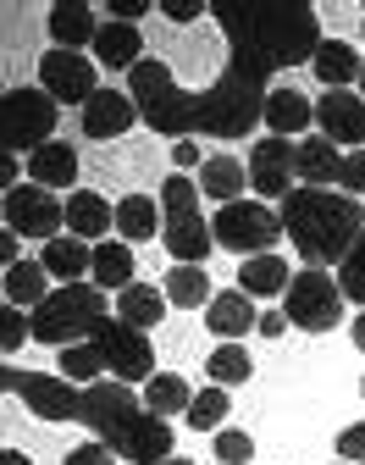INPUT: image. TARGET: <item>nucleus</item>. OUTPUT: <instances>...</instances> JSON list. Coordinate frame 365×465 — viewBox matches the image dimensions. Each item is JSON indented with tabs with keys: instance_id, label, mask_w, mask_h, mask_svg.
I'll return each mask as SVG.
<instances>
[{
	"instance_id": "nucleus-40",
	"label": "nucleus",
	"mask_w": 365,
	"mask_h": 465,
	"mask_svg": "<svg viewBox=\"0 0 365 465\" xmlns=\"http://www.w3.org/2000/svg\"><path fill=\"white\" fill-rule=\"evenodd\" d=\"M28 338H34V316H23L17 305H6V311H0V349H6V355H17Z\"/></svg>"
},
{
	"instance_id": "nucleus-12",
	"label": "nucleus",
	"mask_w": 365,
	"mask_h": 465,
	"mask_svg": "<svg viewBox=\"0 0 365 465\" xmlns=\"http://www.w3.org/2000/svg\"><path fill=\"white\" fill-rule=\"evenodd\" d=\"M6 393L12 399H23L28 411L39 416V421H78V382H67V377H44V371H17V366H6Z\"/></svg>"
},
{
	"instance_id": "nucleus-46",
	"label": "nucleus",
	"mask_w": 365,
	"mask_h": 465,
	"mask_svg": "<svg viewBox=\"0 0 365 465\" xmlns=\"http://www.w3.org/2000/svg\"><path fill=\"white\" fill-rule=\"evenodd\" d=\"M172 161H177V172H189V166H205V161H200V144H194V139L172 144Z\"/></svg>"
},
{
	"instance_id": "nucleus-47",
	"label": "nucleus",
	"mask_w": 365,
	"mask_h": 465,
	"mask_svg": "<svg viewBox=\"0 0 365 465\" xmlns=\"http://www.w3.org/2000/svg\"><path fill=\"white\" fill-rule=\"evenodd\" d=\"M255 332H266V338H282V332H288V311H266Z\"/></svg>"
},
{
	"instance_id": "nucleus-26",
	"label": "nucleus",
	"mask_w": 365,
	"mask_h": 465,
	"mask_svg": "<svg viewBox=\"0 0 365 465\" xmlns=\"http://www.w3.org/2000/svg\"><path fill=\"white\" fill-rule=\"evenodd\" d=\"M243 183H250V166H243L238 155H205L200 194H211L216 205H232V200H243Z\"/></svg>"
},
{
	"instance_id": "nucleus-48",
	"label": "nucleus",
	"mask_w": 365,
	"mask_h": 465,
	"mask_svg": "<svg viewBox=\"0 0 365 465\" xmlns=\"http://www.w3.org/2000/svg\"><path fill=\"white\" fill-rule=\"evenodd\" d=\"M0 183L17 189V155H0Z\"/></svg>"
},
{
	"instance_id": "nucleus-20",
	"label": "nucleus",
	"mask_w": 365,
	"mask_h": 465,
	"mask_svg": "<svg viewBox=\"0 0 365 465\" xmlns=\"http://www.w3.org/2000/svg\"><path fill=\"white\" fill-rule=\"evenodd\" d=\"M39 266L67 288V282H89V272H94V244H84V239H73V232H61V239H50L44 250H39Z\"/></svg>"
},
{
	"instance_id": "nucleus-42",
	"label": "nucleus",
	"mask_w": 365,
	"mask_h": 465,
	"mask_svg": "<svg viewBox=\"0 0 365 465\" xmlns=\"http://www.w3.org/2000/svg\"><path fill=\"white\" fill-rule=\"evenodd\" d=\"M61 465H116V449L111 443H78V449H67V460H61Z\"/></svg>"
},
{
	"instance_id": "nucleus-8",
	"label": "nucleus",
	"mask_w": 365,
	"mask_h": 465,
	"mask_svg": "<svg viewBox=\"0 0 365 465\" xmlns=\"http://www.w3.org/2000/svg\"><path fill=\"white\" fill-rule=\"evenodd\" d=\"M343 288L332 282V272H321V266H304V272H293V282H288V294H282V311H288V322L293 327H304V332H332L338 322H343Z\"/></svg>"
},
{
	"instance_id": "nucleus-34",
	"label": "nucleus",
	"mask_w": 365,
	"mask_h": 465,
	"mask_svg": "<svg viewBox=\"0 0 365 465\" xmlns=\"http://www.w3.org/2000/svg\"><path fill=\"white\" fill-rule=\"evenodd\" d=\"M205 377H211L216 388H238V382H250V377H255L250 349H243V343H216L211 355H205Z\"/></svg>"
},
{
	"instance_id": "nucleus-9",
	"label": "nucleus",
	"mask_w": 365,
	"mask_h": 465,
	"mask_svg": "<svg viewBox=\"0 0 365 465\" xmlns=\"http://www.w3.org/2000/svg\"><path fill=\"white\" fill-rule=\"evenodd\" d=\"M61 227H67V200L39 189V183H17L6 189V232H17V239H61Z\"/></svg>"
},
{
	"instance_id": "nucleus-39",
	"label": "nucleus",
	"mask_w": 365,
	"mask_h": 465,
	"mask_svg": "<svg viewBox=\"0 0 365 465\" xmlns=\"http://www.w3.org/2000/svg\"><path fill=\"white\" fill-rule=\"evenodd\" d=\"M216 460H222V465H250V460H255V438L238 432V427H222V432H216Z\"/></svg>"
},
{
	"instance_id": "nucleus-21",
	"label": "nucleus",
	"mask_w": 365,
	"mask_h": 465,
	"mask_svg": "<svg viewBox=\"0 0 365 465\" xmlns=\"http://www.w3.org/2000/svg\"><path fill=\"white\" fill-rule=\"evenodd\" d=\"M116 227V205H105L94 189H73L67 194V232L84 244H105V232Z\"/></svg>"
},
{
	"instance_id": "nucleus-55",
	"label": "nucleus",
	"mask_w": 365,
	"mask_h": 465,
	"mask_svg": "<svg viewBox=\"0 0 365 465\" xmlns=\"http://www.w3.org/2000/svg\"><path fill=\"white\" fill-rule=\"evenodd\" d=\"M360 34H365V28H360Z\"/></svg>"
},
{
	"instance_id": "nucleus-38",
	"label": "nucleus",
	"mask_w": 365,
	"mask_h": 465,
	"mask_svg": "<svg viewBox=\"0 0 365 465\" xmlns=\"http://www.w3.org/2000/svg\"><path fill=\"white\" fill-rule=\"evenodd\" d=\"M338 288H343V300L365 311V239L349 250V261L338 266Z\"/></svg>"
},
{
	"instance_id": "nucleus-45",
	"label": "nucleus",
	"mask_w": 365,
	"mask_h": 465,
	"mask_svg": "<svg viewBox=\"0 0 365 465\" xmlns=\"http://www.w3.org/2000/svg\"><path fill=\"white\" fill-rule=\"evenodd\" d=\"M155 6V0H111V23H133L139 28V17Z\"/></svg>"
},
{
	"instance_id": "nucleus-22",
	"label": "nucleus",
	"mask_w": 365,
	"mask_h": 465,
	"mask_svg": "<svg viewBox=\"0 0 365 465\" xmlns=\"http://www.w3.org/2000/svg\"><path fill=\"white\" fill-rule=\"evenodd\" d=\"M94 34H100V17L89 12V0H55L50 6V39L55 50H94Z\"/></svg>"
},
{
	"instance_id": "nucleus-24",
	"label": "nucleus",
	"mask_w": 365,
	"mask_h": 465,
	"mask_svg": "<svg viewBox=\"0 0 365 465\" xmlns=\"http://www.w3.org/2000/svg\"><path fill=\"white\" fill-rule=\"evenodd\" d=\"M311 123H316V105L299 89H271L266 94V134L293 139V134H311Z\"/></svg>"
},
{
	"instance_id": "nucleus-54",
	"label": "nucleus",
	"mask_w": 365,
	"mask_h": 465,
	"mask_svg": "<svg viewBox=\"0 0 365 465\" xmlns=\"http://www.w3.org/2000/svg\"><path fill=\"white\" fill-rule=\"evenodd\" d=\"M360 393H365V382H360Z\"/></svg>"
},
{
	"instance_id": "nucleus-10",
	"label": "nucleus",
	"mask_w": 365,
	"mask_h": 465,
	"mask_svg": "<svg viewBox=\"0 0 365 465\" xmlns=\"http://www.w3.org/2000/svg\"><path fill=\"white\" fill-rule=\"evenodd\" d=\"M100 62L94 55H84V50H44L39 55V89L55 100V105H89L94 100V89H100V73H94Z\"/></svg>"
},
{
	"instance_id": "nucleus-19",
	"label": "nucleus",
	"mask_w": 365,
	"mask_h": 465,
	"mask_svg": "<svg viewBox=\"0 0 365 465\" xmlns=\"http://www.w3.org/2000/svg\"><path fill=\"white\" fill-rule=\"evenodd\" d=\"M205 327H211L222 343H238L243 332L261 327V311H255V300L243 294V288H227V294H216V300L205 305Z\"/></svg>"
},
{
	"instance_id": "nucleus-14",
	"label": "nucleus",
	"mask_w": 365,
	"mask_h": 465,
	"mask_svg": "<svg viewBox=\"0 0 365 465\" xmlns=\"http://www.w3.org/2000/svg\"><path fill=\"white\" fill-rule=\"evenodd\" d=\"M316 128L338 150H365V100L354 89H327L316 100Z\"/></svg>"
},
{
	"instance_id": "nucleus-13",
	"label": "nucleus",
	"mask_w": 365,
	"mask_h": 465,
	"mask_svg": "<svg viewBox=\"0 0 365 465\" xmlns=\"http://www.w3.org/2000/svg\"><path fill=\"white\" fill-rule=\"evenodd\" d=\"M250 189L261 200H277V205L299 189V139H277V134L255 139V150H250Z\"/></svg>"
},
{
	"instance_id": "nucleus-32",
	"label": "nucleus",
	"mask_w": 365,
	"mask_h": 465,
	"mask_svg": "<svg viewBox=\"0 0 365 465\" xmlns=\"http://www.w3.org/2000/svg\"><path fill=\"white\" fill-rule=\"evenodd\" d=\"M161 294H166L177 311H200V305H211V300H216V288H211L205 266H172V272H166V282H161Z\"/></svg>"
},
{
	"instance_id": "nucleus-2",
	"label": "nucleus",
	"mask_w": 365,
	"mask_h": 465,
	"mask_svg": "<svg viewBox=\"0 0 365 465\" xmlns=\"http://www.w3.org/2000/svg\"><path fill=\"white\" fill-rule=\"evenodd\" d=\"M78 421L100 443H111L116 460H133V465H166L172 460V427L128 382H89L78 393Z\"/></svg>"
},
{
	"instance_id": "nucleus-51",
	"label": "nucleus",
	"mask_w": 365,
	"mask_h": 465,
	"mask_svg": "<svg viewBox=\"0 0 365 465\" xmlns=\"http://www.w3.org/2000/svg\"><path fill=\"white\" fill-rule=\"evenodd\" d=\"M354 343H360V355H365V311L354 316Z\"/></svg>"
},
{
	"instance_id": "nucleus-15",
	"label": "nucleus",
	"mask_w": 365,
	"mask_h": 465,
	"mask_svg": "<svg viewBox=\"0 0 365 465\" xmlns=\"http://www.w3.org/2000/svg\"><path fill=\"white\" fill-rule=\"evenodd\" d=\"M133 123H139V105H133V94H128V89H94V100L84 105V134H89L94 144L122 139Z\"/></svg>"
},
{
	"instance_id": "nucleus-5",
	"label": "nucleus",
	"mask_w": 365,
	"mask_h": 465,
	"mask_svg": "<svg viewBox=\"0 0 365 465\" xmlns=\"http://www.w3.org/2000/svg\"><path fill=\"white\" fill-rule=\"evenodd\" d=\"M105 288L94 282H67V288H55V294L34 311V343H50V349H73V343H89L111 311H105Z\"/></svg>"
},
{
	"instance_id": "nucleus-29",
	"label": "nucleus",
	"mask_w": 365,
	"mask_h": 465,
	"mask_svg": "<svg viewBox=\"0 0 365 465\" xmlns=\"http://www.w3.org/2000/svg\"><path fill=\"white\" fill-rule=\"evenodd\" d=\"M288 261L271 250V255H255V261H243L238 266V288H243V294H250V300H271V294H288Z\"/></svg>"
},
{
	"instance_id": "nucleus-23",
	"label": "nucleus",
	"mask_w": 365,
	"mask_h": 465,
	"mask_svg": "<svg viewBox=\"0 0 365 465\" xmlns=\"http://www.w3.org/2000/svg\"><path fill=\"white\" fill-rule=\"evenodd\" d=\"M28 178H34L39 189H50V194L73 189V183H78V150H73L67 139H50L44 150L28 155Z\"/></svg>"
},
{
	"instance_id": "nucleus-4",
	"label": "nucleus",
	"mask_w": 365,
	"mask_h": 465,
	"mask_svg": "<svg viewBox=\"0 0 365 465\" xmlns=\"http://www.w3.org/2000/svg\"><path fill=\"white\" fill-rule=\"evenodd\" d=\"M128 94L139 105V123L144 128H155V134H166L177 144L189 139V134H200V94L182 89L161 55H144V62L128 73Z\"/></svg>"
},
{
	"instance_id": "nucleus-16",
	"label": "nucleus",
	"mask_w": 365,
	"mask_h": 465,
	"mask_svg": "<svg viewBox=\"0 0 365 465\" xmlns=\"http://www.w3.org/2000/svg\"><path fill=\"white\" fill-rule=\"evenodd\" d=\"M161 244H166V255H172L177 266H205L211 250H216V232H211V222L194 211V216H172V222L161 227Z\"/></svg>"
},
{
	"instance_id": "nucleus-50",
	"label": "nucleus",
	"mask_w": 365,
	"mask_h": 465,
	"mask_svg": "<svg viewBox=\"0 0 365 465\" xmlns=\"http://www.w3.org/2000/svg\"><path fill=\"white\" fill-rule=\"evenodd\" d=\"M0 465H34V460H28L23 449H6V454H0Z\"/></svg>"
},
{
	"instance_id": "nucleus-37",
	"label": "nucleus",
	"mask_w": 365,
	"mask_h": 465,
	"mask_svg": "<svg viewBox=\"0 0 365 465\" xmlns=\"http://www.w3.org/2000/svg\"><path fill=\"white\" fill-rule=\"evenodd\" d=\"M161 211H166V222L172 216H194L200 211V183L182 178V172H172V178L161 183Z\"/></svg>"
},
{
	"instance_id": "nucleus-7",
	"label": "nucleus",
	"mask_w": 365,
	"mask_h": 465,
	"mask_svg": "<svg viewBox=\"0 0 365 465\" xmlns=\"http://www.w3.org/2000/svg\"><path fill=\"white\" fill-rule=\"evenodd\" d=\"M55 100L44 89H6L0 94V139H6V155L17 150H44L55 139Z\"/></svg>"
},
{
	"instance_id": "nucleus-11",
	"label": "nucleus",
	"mask_w": 365,
	"mask_h": 465,
	"mask_svg": "<svg viewBox=\"0 0 365 465\" xmlns=\"http://www.w3.org/2000/svg\"><path fill=\"white\" fill-rule=\"evenodd\" d=\"M94 343H100V355H105V371H111V382H150L155 377V349H150V338L139 332V327H128L122 316H111L100 332H94Z\"/></svg>"
},
{
	"instance_id": "nucleus-49",
	"label": "nucleus",
	"mask_w": 365,
	"mask_h": 465,
	"mask_svg": "<svg viewBox=\"0 0 365 465\" xmlns=\"http://www.w3.org/2000/svg\"><path fill=\"white\" fill-rule=\"evenodd\" d=\"M0 261L17 266V232H0Z\"/></svg>"
},
{
	"instance_id": "nucleus-43",
	"label": "nucleus",
	"mask_w": 365,
	"mask_h": 465,
	"mask_svg": "<svg viewBox=\"0 0 365 465\" xmlns=\"http://www.w3.org/2000/svg\"><path fill=\"white\" fill-rule=\"evenodd\" d=\"M155 12L172 17V23H200V12H211L205 0H155Z\"/></svg>"
},
{
	"instance_id": "nucleus-3",
	"label": "nucleus",
	"mask_w": 365,
	"mask_h": 465,
	"mask_svg": "<svg viewBox=\"0 0 365 465\" xmlns=\"http://www.w3.org/2000/svg\"><path fill=\"white\" fill-rule=\"evenodd\" d=\"M282 232L304 266H343L349 250L365 239V205L343 189H293L282 205Z\"/></svg>"
},
{
	"instance_id": "nucleus-18",
	"label": "nucleus",
	"mask_w": 365,
	"mask_h": 465,
	"mask_svg": "<svg viewBox=\"0 0 365 465\" xmlns=\"http://www.w3.org/2000/svg\"><path fill=\"white\" fill-rule=\"evenodd\" d=\"M343 155L327 134H304L299 139V189H338V172H343Z\"/></svg>"
},
{
	"instance_id": "nucleus-35",
	"label": "nucleus",
	"mask_w": 365,
	"mask_h": 465,
	"mask_svg": "<svg viewBox=\"0 0 365 465\" xmlns=\"http://www.w3.org/2000/svg\"><path fill=\"white\" fill-rule=\"evenodd\" d=\"M55 366H61V377L78 382V388L105 382V355H100V343H94V338H89V343H73V349H61Z\"/></svg>"
},
{
	"instance_id": "nucleus-36",
	"label": "nucleus",
	"mask_w": 365,
	"mask_h": 465,
	"mask_svg": "<svg viewBox=\"0 0 365 465\" xmlns=\"http://www.w3.org/2000/svg\"><path fill=\"white\" fill-rule=\"evenodd\" d=\"M227 411H232V399H227V388H200L194 393V404H189V427L194 432H222V421H227Z\"/></svg>"
},
{
	"instance_id": "nucleus-33",
	"label": "nucleus",
	"mask_w": 365,
	"mask_h": 465,
	"mask_svg": "<svg viewBox=\"0 0 365 465\" xmlns=\"http://www.w3.org/2000/svg\"><path fill=\"white\" fill-rule=\"evenodd\" d=\"M144 404L166 421V416H189V404H194V388H189V377H177V371H155L150 382H144Z\"/></svg>"
},
{
	"instance_id": "nucleus-17",
	"label": "nucleus",
	"mask_w": 365,
	"mask_h": 465,
	"mask_svg": "<svg viewBox=\"0 0 365 465\" xmlns=\"http://www.w3.org/2000/svg\"><path fill=\"white\" fill-rule=\"evenodd\" d=\"M94 62L105 67V73H133L139 62H144V34L133 28V23H100V34H94Z\"/></svg>"
},
{
	"instance_id": "nucleus-27",
	"label": "nucleus",
	"mask_w": 365,
	"mask_h": 465,
	"mask_svg": "<svg viewBox=\"0 0 365 465\" xmlns=\"http://www.w3.org/2000/svg\"><path fill=\"white\" fill-rule=\"evenodd\" d=\"M89 282L105 288V294H122V288H133V282H139V277H133V250L122 244V239L94 244V272H89Z\"/></svg>"
},
{
	"instance_id": "nucleus-41",
	"label": "nucleus",
	"mask_w": 365,
	"mask_h": 465,
	"mask_svg": "<svg viewBox=\"0 0 365 465\" xmlns=\"http://www.w3.org/2000/svg\"><path fill=\"white\" fill-rule=\"evenodd\" d=\"M338 189H343V194H354V200H365V150H349V155H343Z\"/></svg>"
},
{
	"instance_id": "nucleus-53",
	"label": "nucleus",
	"mask_w": 365,
	"mask_h": 465,
	"mask_svg": "<svg viewBox=\"0 0 365 465\" xmlns=\"http://www.w3.org/2000/svg\"><path fill=\"white\" fill-rule=\"evenodd\" d=\"M166 465H194V460H182V454H172V460H166Z\"/></svg>"
},
{
	"instance_id": "nucleus-6",
	"label": "nucleus",
	"mask_w": 365,
	"mask_h": 465,
	"mask_svg": "<svg viewBox=\"0 0 365 465\" xmlns=\"http://www.w3.org/2000/svg\"><path fill=\"white\" fill-rule=\"evenodd\" d=\"M211 232H216V250L255 261V255H271V244L282 239V211H271L266 200H232V205H216Z\"/></svg>"
},
{
	"instance_id": "nucleus-28",
	"label": "nucleus",
	"mask_w": 365,
	"mask_h": 465,
	"mask_svg": "<svg viewBox=\"0 0 365 465\" xmlns=\"http://www.w3.org/2000/svg\"><path fill=\"white\" fill-rule=\"evenodd\" d=\"M50 294H55V288H50V272H44L39 261H17V266H6V305H17V311L34 316Z\"/></svg>"
},
{
	"instance_id": "nucleus-1",
	"label": "nucleus",
	"mask_w": 365,
	"mask_h": 465,
	"mask_svg": "<svg viewBox=\"0 0 365 465\" xmlns=\"http://www.w3.org/2000/svg\"><path fill=\"white\" fill-rule=\"evenodd\" d=\"M222 39H227V67L211 78V89H200V134L205 139H243L266 123V94H271L277 62L238 23H222Z\"/></svg>"
},
{
	"instance_id": "nucleus-52",
	"label": "nucleus",
	"mask_w": 365,
	"mask_h": 465,
	"mask_svg": "<svg viewBox=\"0 0 365 465\" xmlns=\"http://www.w3.org/2000/svg\"><path fill=\"white\" fill-rule=\"evenodd\" d=\"M354 94H360V100H365V67H360V84H354Z\"/></svg>"
},
{
	"instance_id": "nucleus-30",
	"label": "nucleus",
	"mask_w": 365,
	"mask_h": 465,
	"mask_svg": "<svg viewBox=\"0 0 365 465\" xmlns=\"http://www.w3.org/2000/svg\"><path fill=\"white\" fill-rule=\"evenodd\" d=\"M166 294H161V288L155 282H133V288H122V294H116V316L122 322H128V327H139V332H150L161 316H166Z\"/></svg>"
},
{
	"instance_id": "nucleus-31",
	"label": "nucleus",
	"mask_w": 365,
	"mask_h": 465,
	"mask_svg": "<svg viewBox=\"0 0 365 465\" xmlns=\"http://www.w3.org/2000/svg\"><path fill=\"white\" fill-rule=\"evenodd\" d=\"M316 78L327 84V89H349V84H360V67H365V55L354 50V45H338V39H327L321 50H316Z\"/></svg>"
},
{
	"instance_id": "nucleus-44",
	"label": "nucleus",
	"mask_w": 365,
	"mask_h": 465,
	"mask_svg": "<svg viewBox=\"0 0 365 465\" xmlns=\"http://www.w3.org/2000/svg\"><path fill=\"white\" fill-rule=\"evenodd\" d=\"M338 454L354 465V460H365V421H354V427H343L338 432Z\"/></svg>"
},
{
	"instance_id": "nucleus-25",
	"label": "nucleus",
	"mask_w": 365,
	"mask_h": 465,
	"mask_svg": "<svg viewBox=\"0 0 365 465\" xmlns=\"http://www.w3.org/2000/svg\"><path fill=\"white\" fill-rule=\"evenodd\" d=\"M155 227H166V211H161L150 194H122V200H116V239H122V244L155 239Z\"/></svg>"
}]
</instances>
